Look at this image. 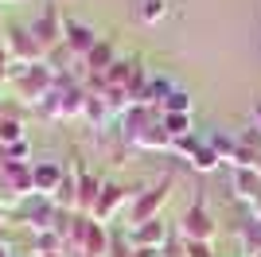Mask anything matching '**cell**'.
I'll return each mask as SVG.
<instances>
[{
  "mask_svg": "<svg viewBox=\"0 0 261 257\" xmlns=\"http://www.w3.org/2000/svg\"><path fill=\"white\" fill-rule=\"evenodd\" d=\"M191 164H195L199 171H215V168H218V152L211 148V144H199L195 156H191Z\"/></svg>",
  "mask_w": 261,
  "mask_h": 257,
  "instance_id": "obj_2",
  "label": "cell"
},
{
  "mask_svg": "<svg viewBox=\"0 0 261 257\" xmlns=\"http://www.w3.org/2000/svg\"><path fill=\"white\" fill-rule=\"evenodd\" d=\"M141 16H144V23H156L164 16V0H141Z\"/></svg>",
  "mask_w": 261,
  "mask_h": 257,
  "instance_id": "obj_6",
  "label": "cell"
},
{
  "mask_svg": "<svg viewBox=\"0 0 261 257\" xmlns=\"http://www.w3.org/2000/svg\"><path fill=\"white\" fill-rule=\"evenodd\" d=\"M184 234H187V242H211L215 222H211V214L203 211V207H191V211L184 214Z\"/></svg>",
  "mask_w": 261,
  "mask_h": 257,
  "instance_id": "obj_1",
  "label": "cell"
},
{
  "mask_svg": "<svg viewBox=\"0 0 261 257\" xmlns=\"http://www.w3.org/2000/svg\"><path fill=\"white\" fill-rule=\"evenodd\" d=\"M257 257H261V253H257Z\"/></svg>",
  "mask_w": 261,
  "mask_h": 257,
  "instance_id": "obj_9",
  "label": "cell"
},
{
  "mask_svg": "<svg viewBox=\"0 0 261 257\" xmlns=\"http://www.w3.org/2000/svg\"><path fill=\"white\" fill-rule=\"evenodd\" d=\"M187 257H215L211 253V242H187Z\"/></svg>",
  "mask_w": 261,
  "mask_h": 257,
  "instance_id": "obj_7",
  "label": "cell"
},
{
  "mask_svg": "<svg viewBox=\"0 0 261 257\" xmlns=\"http://www.w3.org/2000/svg\"><path fill=\"white\" fill-rule=\"evenodd\" d=\"M257 117H261V106H257Z\"/></svg>",
  "mask_w": 261,
  "mask_h": 257,
  "instance_id": "obj_8",
  "label": "cell"
},
{
  "mask_svg": "<svg viewBox=\"0 0 261 257\" xmlns=\"http://www.w3.org/2000/svg\"><path fill=\"white\" fill-rule=\"evenodd\" d=\"M164 125H168V137H187L191 117H187V113H164Z\"/></svg>",
  "mask_w": 261,
  "mask_h": 257,
  "instance_id": "obj_4",
  "label": "cell"
},
{
  "mask_svg": "<svg viewBox=\"0 0 261 257\" xmlns=\"http://www.w3.org/2000/svg\"><path fill=\"white\" fill-rule=\"evenodd\" d=\"M191 109V101H187L184 90H172V94L164 97V113H187Z\"/></svg>",
  "mask_w": 261,
  "mask_h": 257,
  "instance_id": "obj_5",
  "label": "cell"
},
{
  "mask_svg": "<svg viewBox=\"0 0 261 257\" xmlns=\"http://www.w3.org/2000/svg\"><path fill=\"white\" fill-rule=\"evenodd\" d=\"M141 144H148V148H164V144H168V128H164V125L141 128Z\"/></svg>",
  "mask_w": 261,
  "mask_h": 257,
  "instance_id": "obj_3",
  "label": "cell"
}]
</instances>
